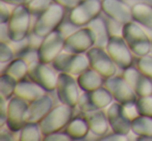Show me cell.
Here are the masks:
<instances>
[{
  "label": "cell",
  "mask_w": 152,
  "mask_h": 141,
  "mask_svg": "<svg viewBox=\"0 0 152 141\" xmlns=\"http://www.w3.org/2000/svg\"><path fill=\"white\" fill-rule=\"evenodd\" d=\"M1 1H3V2L7 3V4H10V5H15V7H17V5L26 4L29 0H1Z\"/></svg>",
  "instance_id": "cell-42"
},
{
  "label": "cell",
  "mask_w": 152,
  "mask_h": 141,
  "mask_svg": "<svg viewBox=\"0 0 152 141\" xmlns=\"http://www.w3.org/2000/svg\"><path fill=\"white\" fill-rule=\"evenodd\" d=\"M78 86L77 80H75L72 75L67 73H59L56 85L57 98L59 102L72 108L78 105L79 97H80Z\"/></svg>",
  "instance_id": "cell-11"
},
{
  "label": "cell",
  "mask_w": 152,
  "mask_h": 141,
  "mask_svg": "<svg viewBox=\"0 0 152 141\" xmlns=\"http://www.w3.org/2000/svg\"><path fill=\"white\" fill-rule=\"evenodd\" d=\"M1 29H0V40L1 42L4 43H11V36H10V31H9V26H7V23H1L0 25Z\"/></svg>",
  "instance_id": "cell-40"
},
{
  "label": "cell",
  "mask_w": 152,
  "mask_h": 141,
  "mask_svg": "<svg viewBox=\"0 0 152 141\" xmlns=\"http://www.w3.org/2000/svg\"><path fill=\"white\" fill-rule=\"evenodd\" d=\"M104 86L110 90L113 98L116 102L122 104L137 102V93L134 89L130 86L128 82L124 79V77L113 76L107 78L104 82Z\"/></svg>",
  "instance_id": "cell-15"
},
{
  "label": "cell",
  "mask_w": 152,
  "mask_h": 141,
  "mask_svg": "<svg viewBox=\"0 0 152 141\" xmlns=\"http://www.w3.org/2000/svg\"><path fill=\"white\" fill-rule=\"evenodd\" d=\"M30 17L31 13L25 4L17 5L13 9L7 22L12 42H20L27 38L30 28Z\"/></svg>",
  "instance_id": "cell-4"
},
{
  "label": "cell",
  "mask_w": 152,
  "mask_h": 141,
  "mask_svg": "<svg viewBox=\"0 0 152 141\" xmlns=\"http://www.w3.org/2000/svg\"><path fill=\"white\" fill-rule=\"evenodd\" d=\"M87 57L89 59L90 67L99 73L104 79L115 76L117 65L105 49L93 47L87 52Z\"/></svg>",
  "instance_id": "cell-10"
},
{
  "label": "cell",
  "mask_w": 152,
  "mask_h": 141,
  "mask_svg": "<svg viewBox=\"0 0 152 141\" xmlns=\"http://www.w3.org/2000/svg\"><path fill=\"white\" fill-rule=\"evenodd\" d=\"M150 52H151V54H152V42H151V51H150Z\"/></svg>",
  "instance_id": "cell-43"
},
{
  "label": "cell",
  "mask_w": 152,
  "mask_h": 141,
  "mask_svg": "<svg viewBox=\"0 0 152 141\" xmlns=\"http://www.w3.org/2000/svg\"><path fill=\"white\" fill-rule=\"evenodd\" d=\"M103 77L92 67H89L78 75L77 83L83 91H92L99 88L103 84Z\"/></svg>",
  "instance_id": "cell-23"
},
{
  "label": "cell",
  "mask_w": 152,
  "mask_h": 141,
  "mask_svg": "<svg viewBox=\"0 0 152 141\" xmlns=\"http://www.w3.org/2000/svg\"><path fill=\"white\" fill-rule=\"evenodd\" d=\"M96 35L90 27L80 28L66 38L64 51L68 53L83 54L95 46Z\"/></svg>",
  "instance_id": "cell-7"
},
{
  "label": "cell",
  "mask_w": 152,
  "mask_h": 141,
  "mask_svg": "<svg viewBox=\"0 0 152 141\" xmlns=\"http://www.w3.org/2000/svg\"><path fill=\"white\" fill-rule=\"evenodd\" d=\"M113 99L114 98L110 90L105 86H101L95 90L85 91V93L79 97L78 107L83 112L89 113L110 106Z\"/></svg>",
  "instance_id": "cell-9"
},
{
  "label": "cell",
  "mask_w": 152,
  "mask_h": 141,
  "mask_svg": "<svg viewBox=\"0 0 152 141\" xmlns=\"http://www.w3.org/2000/svg\"><path fill=\"white\" fill-rule=\"evenodd\" d=\"M17 81L10 75L2 73L0 76V93L2 97L9 100L15 93V89L17 86Z\"/></svg>",
  "instance_id": "cell-29"
},
{
  "label": "cell",
  "mask_w": 152,
  "mask_h": 141,
  "mask_svg": "<svg viewBox=\"0 0 152 141\" xmlns=\"http://www.w3.org/2000/svg\"><path fill=\"white\" fill-rule=\"evenodd\" d=\"M137 69L142 74L152 79V55L147 54L145 56L140 57L137 61Z\"/></svg>",
  "instance_id": "cell-32"
},
{
  "label": "cell",
  "mask_w": 152,
  "mask_h": 141,
  "mask_svg": "<svg viewBox=\"0 0 152 141\" xmlns=\"http://www.w3.org/2000/svg\"><path fill=\"white\" fill-rule=\"evenodd\" d=\"M83 0H53V2L58 3L59 5L64 7L65 9H74L75 7L79 4Z\"/></svg>",
  "instance_id": "cell-39"
},
{
  "label": "cell",
  "mask_w": 152,
  "mask_h": 141,
  "mask_svg": "<svg viewBox=\"0 0 152 141\" xmlns=\"http://www.w3.org/2000/svg\"><path fill=\"white\" fill-rule=\"evenodd\" d=\"M105 50L118 67L125 69L132 65V52L122 35L110 36Z\"/></svg>",
  "instance_id": "cell-12"
},
{
  "label": "cell",
  "mask_w": 152,
  "mask_h": 141,
  "mask_svg": "<svg viewBox=\"0 0 152 141\" xmlns=\"http://www.w3.org/2000/svg\"><path fill=\"white\" fill-rule=\"evenodd\" d=\"M101 11L102 3L100 0H83L77 7L71 9L69 21L77 27H83L100 16Z\"/></svg>",
  "instance_id": "cell-8"
},
{
  "label": "cell",
  "mask_w": 152,
  "mask_h": 141,
  "mask_svg": "<svg viewBox=\"0 0 152 141\" xmlns=\"http://www.w3.org/2000/svg\"><path fill=\"white\" fill-rule=\"evenodd\" d=\"M102 12L110 19L126 24L133 20L131 7L124 0H102Z\"/></svg>",
  "instance_id": "cell-16"
},
{
  "label": "cell",
  "mask_w": 152,
  "mask_h": 141,
  "mask_svg": "<svg viewBox=\"0 0 152 141\" xmlns=\"http://www.w3.org/2000/svg\"><path fill=\"white\" fill-rule=\"evenodd\" d=\"M106 23H107L108 31H110V36L112 35H122L123 24H121L120 22L116 21V20H114V19H110V18H108V19L106 20Z\"/></svg>",
  "instance_id": "cell-35"
},
{
  "label": "cell",
  "mask_w": 152,
  "mask_h": 141,
  "mask_svg": "<svg viewBox=\"0 0 152 141\" xmlns=\"http://www.w3.org/2000/svg\"><path fill=\"white\" fill-rule=\"evenodd\" d=\"M106 115L114 133L127 135L131 130V120H129L123 112L122 104L118 102L112 103L106 111Z\"/></svg>",
  "instance_id": "cell-17"
},
{
  "label": "cell",
  "mask_w": 152,
  "mask_h": 141,
  "mask_svg": "<svg viewBox=\"0 0 152 141\" xmlns=\"http://www.w3.org/2000/svg\"><path fill=\"white\" fill-rule=\"evenodd\" d=\"M0 15H1V23H7L12 15V12L9 9V4L3 1L0 2Z\"/></svg>",
  "instance_id": "cell-37"
},
{
  "label": "cell",
  "mask_w": 152,
  "mask_h": 141,
  "mask_svg": "<svg viewBox=\"0 0 152 141\" xmlns=\"http://www.w3.org/2000/svg\"><path fill=\"white\" fill-rule=\"evenodd\" d=\"M122 36L135 56H145L151 51V42L149 36L135 22L131 21L123 25Z\"/></svg>",
  "instance_id": "cell-1"
},
{
  "label": "cell",
  "mask_w": 152,
  "mask_h": 141,
  "mask_svg": "<svg viewBox=\"0 0 152 141\" xmlns=\"http://www.w3.org/2000/svg\"><path fill=\"white\" fill-rule=\"evenodd\" d=\"M133 21L152 29V5L144 2H137L132 5Z\"/></svg>",
  "instance_id": "cell-25"
},
{
  "label": "cell",
  "mask_w": 152,
  "mask_h": 141,
  "mask_svg": "<svg viewBox=\"0 0 152 141\" xmlns=\"http://www.w3.org/2000/svg\"><path fill=\"white\" fill-rule=\"evenodd\" d=\"M123 77L134 89L139 97L152 95V81L140 72L139 69L129 67L124 69Z\"/></svg>",
  "instance_id": "cell-18"
},
{
  "label": "cell",
  "mask_w": 152,
  "mask_h": 141,
  "mask_svg": "<svg viewBox=\"0 0 152 141\" xmlns=\"http://www.w3.org/2000/svg\"><path fill=\"white\" fill-rule=\"evenodd\" d=\"M137 106L141 115L152 117V95L140 97L137 100Z\"/></svg>",
  "instance_id": "cell-31"
},
{
  "label": "cell",
  "mask_w": 152,
  "mask_h": 141,
  "mask_svg": "<svg viewBox=\"0 0 152 141\" xmlns=\"http://www.w3.org/2000/svg\"><path fill=\"white\" fill-rule=\"evenodd\" d=\"M27 76L30 80L42 86L46 91H52L56 89L58 75L55 74L47 65V63L37 61L29 64Z\"/></svg>",
  "instance_id": "cell-13"
},
{
  "label": "cell",
  "mask_w": 152,
  "mask_h": 141,
  "mask_svg": "<svg viewBox=\"0 0 152 141\" xmlns=\"http://www.w3.org/2000/svg\"><path fill=\"white\" fill-rule=\"evenodd\" d=\"M52 67L59 73H67L72 76H78L90 67L87 55L75 53H61L52 61Z\"/></svg>",
  "instance_id": "cell-5"
},
{
  "label": "cell",
  "mask_w": 152,
  "mask_h": 141,
  "mask_svg": "<svg viewBox=\"0 0 152 141\" xmlns=\"http://www.w3.org/2000/svg\"><path fill=\"white\" fill-rule=\"evenodd\" d=\"M123 107V112L124 114L126 115V117L128 118L129 120L132 121L134 118H137V116H140L139 109H137V102H131V103H127L122 105Z\"/></svg>",
  "instance_id": "cell-34"
},
{
  "label": "cell",
  "mask_w": 152,
  "mask_h": 141,
  "mask_svg": "<svg viewBox=\"0 0 152 141\" xmlns=\"http://www.w3.org/2000/svg\"><path fill=\"white\" fill-rule=\"evenodd\" d=\"M88 27H90L96 35V43L95 46L99 48L105 49L110 40V34L108 31L107 23L102 17L98 16L97 18L93 19L89 24Z\"/></svg>",
  "instance_id": "cell-22"
},
{
  "label": "cell",
  "mask_w": 152,
  "mask_h": 141,
  "mask_svg": "<svg viewBox=\"0 0 152 141\" xmlns=\"http://www.w3.org/2000/svg\"><path fill=\"white\" fill-rule=\"evenodd\" d=\"M102 140H110V141L119 140V141H126V140H127V137H126V135L117 134V133H115L114 135H110V136H108V137H104V138H102Z\"/></svg>",
  "instance_id": "cell-41"
},
{
  "label": "cell",
  "mask_w": 152,
  "mask_h": 141,
  "mask_svg": "<svg viewBox=\"0 0 152 141\" xmlns=\"http://www.w3.org/2000/svg\"><path fill=\"white\" fill-rule=\"evenodd\" d=\"M44 140L45 141H69V140H72V139L67 133L55 132V133H52V134H49V135H47V136H45Z\"/></svg>",
  "instance_id": "cell-36"
},
{
  "label": "cell",
  "mask_w": 152,
  "mask_h": 141,
  "mask_svg": "<svg viewBox=\"0 0 152 141\" xmlns=\"http://www.w3.org/2000/svg\"><path fill=\"white\" fill-rule=\"evenodd\" d=\"M52 3L53 0H29L25 5L29 9L31 15H41Z\"/></svg>",
  "instance_id": "cell-30"
},
{
  "label": "cell",
  "mask_w": 152,
  "mask_h": 141,
  "mask_svg": "<svg viewBox=\"0 0 152 141\" xmlns=\"http://www.w3.org/2000/svg\"><path fill=\"white\" fill-rule=\"evenodd\" d=\"M72 107L65 104L51 109L48 114L39 122L42 135L45 137L52 133L59 132L61 129H65L68 122L72 119Z\"/></svg>",
  "instance_id": "cell-2"
},
{
  "label": "cell",
  "mask_w": 152,
  "mask_h": 141,
  "mask_svg": "<svg viewBox=\"0 0 152 141\" xmlns=\"http://www.w3.org/2000/svg\"><path fill=\"white\" fill-rule=\"evenodd\" d=\"M90 132L89 122L87 118L75 117L71 119L65 128V133H67L72 140H80L88 136Z\"/></svg>",
  "instance_id": "cell-24"
},
{
  "label": "cell",
  "mask_w": 152,
  "mask_h": 141,
  "mask_svg": "<svg viewBox=\"0 0 152 141\" xmlns=\"http://www.w3.org/2000/svg\"><path fill=\"white\" fill-rule=\"evenodd\" d=\"M29 103L25 100L15 95L10 100L7 104V126L13 132L21 131L26 124V112H27Z\"/></svg>",
  "instance_id": "cell-14"
},
{
  "label": "cell",
  "mask_w": 152,
  "mask_h": 141,
  "mask_svg": "<svg viewBox=\"0 0 152 141\" xmlns=\"http://www.w3.org/2000/svg\"><path fill=\"white\" fill-rule=\"evenodd\" d=\"M28 67H29L28 63L23 58L18 57V58L14 59L9 63V65H7V67L3 73L10 75L17 82H19V81L23 80L25 78V76H27Z\"/></svg>",
  "instance_id": "cell-27"
},
{
  "label": "cell",
  "mask_w": 152,
  "mask_h": 141,
  "mask_svg": "<svg viewBox=\"0 0 152 141\" xmlns=\"http://www.w3.org/2000/svg\"><path fill=\"white\" fill-rule=\"evenodd\" d=\"M42 132L38 122H26L20 133L21 141H39L41 140Z\"/></svg>",
  "instance_id": "cell-28"
},
{
  "label": "cell",
  "mask_w": 152,
  "mask_h": 141,
  "mask_svg": "<svg viewBox=\"0 0 152 141\" xmlns=\"http://www.w3.org/2000/svg\"><path fill=\"white\" fill-rule=\"evenodd\" d=\"M7 99H5L4 97L1 95V117H0V124L1 127H3V124H7Z\"/></svg>",
  "instance_id": "cell-38"
},
{
  "label": "cell",
  "mask_w": 152,
  "mask_h": 141,
  "mask_svg": "<svg viewBox=\"0 0 152 141\" xmlns=\"http://www.w3.org/2000/svg\"><path fill=\"white\" fill-rule=\"evenodd\" d=\"M45 89L39 84H37L34 81H27V80H21L17 83V86L15 89V93L14 95L17 97L21 98V99L25 100L27 103H31V102L38 100L39 98L43 97L45 93Z\"/></svg>",
  "instance_id": "cell-20"
},
{
  "label": "cell",
  "mask_w": 152,
  "mask_h": 141,
  "mask_svg": "<svg viewBox=\"0 0 152 141\" xmlns=\"http://www.w3.org/2000/svg\"><path fill=\"white\" fill-rule=\"evenodd\" d=\"M87 120L89 122L90 131L96 136H103L108 131L110 122L107 119V115L103 111H101V109L89 112Z\"/></svg>",
  "instance_id": "cell-21"
},
{
  "label": "cell",
  "mask_w": 152,
  "mask_h": 141,
  "mask_svg": "<svg viewBox=\"0 0 152 141\" xmlns=\"http://www.w3.org/2000/svg\"><path fill=\"white\" fill-rule=\"evenodd\" d=\"M66 36L61 30H53L49 34H47L43 40L40 48L38 49L39 59L41 62L52 63V61L58 56L64 50Z\"/></svg>",
  "instance_id": "cell-6"
},
{
  "label": "cell",
  "mask_w": 152,
  "mask_h": 141,
  "mask_svg": "<svg viewBox=\"0 0 152 141\" xmlns=\"http://www.w3.org/2000/svg\"><path fill=\"white\" fill-rule=\"evenodd\" d=\"M15 50L13 47L10 46V43H0V61L1 62H9L13 59Z\"/></svg>",
  "instance_id": "cell-33"
},
{
  "label": "cell",
  "mask_w": 152,
  "mask_h": 141,
  "mask_svg": "<svg viewBox=\"0 0 152 141\" xmlns=\"http://www.w3.org/2000/svg\"><path fill=\"white\" fill-rule=\"evenodd\" d=\"M53 101L50 95H44L43 97L39 98L38 100L31 102L28 106L26 112V121L27 122H40L48 112L52 109Z\"/></svg>",
  "instance_id": "cell-19"
},
{
  "label": "cell",
  "mask_w": 152,
  "mask_h": 141,
  "mask_svg": "<svg viewBox=\"0 0 152 141\" xmlns=\"http://www.w3.org/2000/svg\"><path fill=\"white\" fill-rule=\"evenodd\" d=\"M64 16H65V7L59 5L58 3L53 2L38 18L32 32L45 38L47 34L57 29V27L63 22Z\"/></svg>",
  "instance_id": "cell-3"
},
{
  "label": "cell",
  "mask_w": 152,
  "mask_h": 141,
  "mask_svg": "<svg viewBox=\"0 0 152 141\" xmlns=\"http://www.w3.org/2000/svg\"><path fill=\"white\" fill-rule=\"evenodd\" d=\"M131 131L142 138H152V117L140 115L131 121Z\"/></svg>",
  "instance_id": "cell-26"
}]
</instances>
